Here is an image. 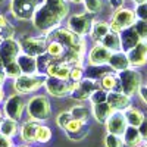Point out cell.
Returning <instances> with one entry per match:
<instances>
[{
	"label": "cell",
	"mask_w": 147,
	"mask_h": 147,
	"mask_svg": "<svg viewBox=\"0 0 147 147\" xmlns=\"http://www.w3.org/2000/svg\"><path fill=\"white\" fill-rule=\"evenodd\" d=\"M68 5L65 0H44L32 15V22L37 30L46 34L53 31L68 15Z\"/></svg>",
	"instance_id": "1"
},
{
	"label": "cell",
	"mask_w": 147,
	"mask_h": 147,
	"mask_svg": "<svg viewBox=\"0 0 147 147\" xmlns=\"http://www.w3.org/2000/svg\"><path fill=\"white\" fill-rule=\"evenodd\" d=\"M27 112L32 121H46L52 113L50 102L46 96H34L27 103Z\"/></svg>",
	"instance_id": "2"
},
{
	"label": "cell",
	"mask_w": 147,
	"mask_h": 147,
	"mask_svg": "<svg viewBox=\"0 0 147 147\" xmlns=\"http://www.w3.org/2000/svg\"><path fill=\"white\" fill-rule=\"evenodd\" d=\"M118 78L121 82L122 93H125L129 97L138 93V88L141 87V74L137 69L128 68L125 71H121L118 72Z\"/></svg>",
	"instance_id": "3"
},
{
	"label": "cell",
	"mask_w": 147,
	"mask_h": 147,
	"mask_svg": "<svg viewBox=\"0 0 147 147\" xmlns=\"http://www.w3.org/2000/svg\"><path fill=\"white\" fill-rule=\"evenodd\" d=\"M46 80H47V75H40V74L25 75V74H22L18 78H15L13 87L21 94H28V93H34L38 88H41L46 84Z\"/></svg>",
	"instance_id": "4"
},
{
	"label": "cell",
	"mask_w": 147,
	"mask_h": 147,
	"mask_svg": "<svg viewBox=\"0 0 147 147\" xmlns=\"http://www.w3.org/2000/svg\"><path fill=\"white\" fill-rule=\"evenodd\" d=\"M41 5V0H10V12L16 19H32L34 12Z\"/></svg>",
	"instance_id": "5"
},
{
	"label": "cell",
	"mask_w": 147,
	"mask_h": 147,
	"mask_svg": "<svg viewBox=\"0 0 147 147\" xmlns=\"http://www.w3.org/2000/svg\"><path fill=\"white\" fill-rule=\"evenodd\" d=\"M136 21H137V18H136L134 10L121 7V9L115 10L112 19H110V22H109V27H110V31L112 32L119 34L122 30L132 27L134 24H136Z\"/></svg>",
	"instance_id": "6"
},
{
	"label": "cell",
	"mask_w": 147,
	"mask_h": 147,
	"mask_svg": "<svg viewBox=\"0 0 147 147\" xmlns=\"http://www.w3.org/2000/svg\"><path fill=\"white\" fill-rule=\"evenodd\" d=\"M78 82H72L69 80H62V78H55V77H47L44 87L47 93L55 97H66L71 96L72 90L77 87Z\"/></svg>",
	"instance_id": "7"
},
{
	"label": "cell",
	"mask_w": 147,
	"mask_h": 147,
	"mask_svg": "<svg viewBox=\"0 0 147 147\" xmlns=\"http://www.w3.org/2000/svg\"><path fill=\"white\" fill-rule=\"evenodd\" d=\"M93 16L91 13H77V15H72L68 21V28L75 32L80 37H84L91 32L93 28Z\"/></svg>",
	"instance_id": "8"
},
{
	"label": "cell",
	"mask_w": 147,
	"mask_h": 147,
	"mask_svg": "<svg viewBox=\"0 0 147 147\" xmlns=\"http://www.w3.org/2000/svg\"><path fill=\"white\" fill-rule=\"evenodd\" d=\"M22 53L31 56H40L47 52V38L46 37H25L21 41Z\"/></svg>",
	"instance_id": "9"
},
{
	"label": "cell",
	"mask_w": 147,
	"mask_h": 147,
	"mask_svg": "<svg viewBox=\"0 0 147 147\" xmlns=\"http://www.w3.org/2000/svg\"><path fill=\"white\" fill-rule=\"evenodd\" d=\"M21 53H22L21 43L16 41L13 37H12V38H5L3 43L0 44V56H2L5 65L16 60Z\"/></svg>",
	"instance_id": "10"
},
{
	"label": "cell",
	"mask_w": 147,
	"mask_h": 147,
	"mask_svg": "<svg viewBox=\"0 0 147 147\" xmlns=\"http://www.w3.org/2000/svg\"><path fill=\"white\" fill-rule=\"evenodd\" d=\"M97 90V81H93L90 78H82L78 84L77 87L72 90L71 93V97L75 100H80V102H84V100H90L91 94Z\"/></svg>",
	"instance_id": "11"
},
{
	"label": "cell",
	"mask_w": 147,
	"mask_h": 147,
	"mask_svg": "<svg viewBox=\"0 0 147 147\" xmlns=\"http://www.w3.org/2000/svg\"><path fill=\"white\" fill-rule=\"evenodd\" d=\"M106 124V129L107 132L110 134H115V136H121L125 132L127 127H128V122H127V118L124 115V112L121 110H115V112L107 118V121L105 122Z\"/></svg>",
	"instance_id": "12"
},
{
	"label": "cell",
	"mask_w": 147,
	"mask_h": 147,
	"mask_svg": "<svg viewBox=\"0 0 147 147\" xmlns=\"http://www.w3.org/2000/svg\"><path fill=\"white\" fill-rule=\"evenodd\" d=\"M5 115L9 119H13V121H19L22 116V110H24V100L21 99V96L13 94V96H9L6 102H5Z\"/></svg>",
	"instance_id": "13"
},
{
	"label": "cell",
	"mask_w": 147,
	"mask_h": 147,
	"mask_svg": "<svg viewBox=\"0 0 147 147\" xmlns=\"http://www.w3.org/2000/svg\"><path fill=\"white\" fill-rule=\"evenodd\" d=\"M131 68H140L147 63V40H141L134 49L127 53Z\"/></svg>",
	"instance_id": "14"
},
{
	"label": "cell",
	"mask_w": 147,
	"mask_h": 147,
	"mask_svg": "<svg viewBox=\"0 0 147 147\" xmlns=\"http://www.w3.org/2000/svg\"><path fill=\"white\" fill-rule=\"evenodd\" d=\"M112 52L107 50L103 44H96L87 55V62L88 65H106L109 62V57Z\"/></svg>",
	"instance_id": "15"
},
{
	"label": "cell",
	"mask_w": 147,
	"mask_h": 147,
	"mask_svg": "<svg viewBox=\"0 0 147 147\" xmlns=\"http://www.w3.org/2000/svg\"><path fill=\"white\" fill-rule=\"evenodd\" d=\"M119 38H121V50L125 52V53H128L131 49H134L141 41V38L138 37L137 31L134 30V27L122 30L119 32Z\"/></svg>",
	"instance_id": "16"
},
{
	"label": "cell",
	"mask_w": 147,
	"mask_h": 147,
	"mask_svg": "<svg viewBox=\"0 0 147 147\" xmlns=\"http://www.w3.org/2000/svg\"><path fill=\"white\" fill-rule=\"evenodd\" d=\"M107 103L113 107V110L124 112L131 107V97L122 91H109L107 93Z\"/></svg>",
	"instance_id": "17"
},
{
	"label": "cell",
	"mask_w": 147,
	"mask_h": 147,
	"mask_svg": "<svg viewBox=\"0 0 147 147\" xmlns=\"http://www.w3.org/2000/svg\"><path fill=\"white\" fill-rule=\"evenodd\" d=\"M16 62L21 68V72L25 75H35L38 74V68H37V57L27 55V53H21L16 59Z\"/></svg>",
	"instance_id": "18"
},
{
	"label": "cell",
	"mask_w": 147,
	"mask_h": 147,
	"mask_svg": "<svg viewBox=\"0 0 147 147\" xmlns=\"http://www.w3.org/2000/svg\"><path fill=\"white\" fill-rule=\"evenodd\" d=\"M68 137L71 140H81L87 136V127H85V122L84 121H80V119H71V122L66 125L65 128Z\"/></svg>",
	"instance_id": "19"
},
{
	"label": "cell",
	"mask_w": 147,
	"mask_h": 147,
	"mask_svg": "<svg viewBox=\"0 0 147 147\" xmlns=\"http://www.w3.org/2000/svg\"><path fill=\"white\" fill-rule=\"evenodd\" d=\"M109 66L112 68L115 72H121V71H125L128 68H131V63H129V59H128V55L125 52H113L109 57Z\"/></svg>",
	"instance_id": "20"
},
{
	"label": "cell",
	"mask_w": 147,
	"mask_h": 147,
	"mask_svg": "<svg viewBox=\"0 0 147 147\" xmlns=\"http://www.w3.org/2000/svg\"><path fill=\"white\" fill-rule=\"evenodd\" d=\"M115 71L109 66V63L106 65H88L87 69H84V74L85 77L93 80V81H100L103 80L106 75H109V74H113Z\"/></svg>",
	"instance_id": "21"
},
{
	"label": "cell",
	"mask_w": 147,
	"mask_h": 147,
	"mask_svg": "<svg viewBox=\"0 0 147 147\" xmlns=\"http://www.w3.org/2000/svg\"><path fill=\"white\" fill-rule=\"evenodd\" d=\"M37 121H27L24 122V125L21 127V138L22 141H25L27 144L37 143V129H38Z\"/></svg>",
	"instance_id": "22"
},
{
	"label": "cell",
	"mask_w": 147,
	"mask_h": 147,
	"mask_svg": "<svg viewBox=\"0 0 147 147\" xmlns=\"http://www.w3.org/2000/svg\"><path fill=\"white\" fill-rule=\"evenodd\" d=\"M47 77H55V78H62V80H69L71 74V66L65 62H53L47 68Z\"/></svg>",
	"instance_id": "23"
},
{
	"label": "cell",
	"mask_w": 147,
	"mask_h": 147,
	"mask_svg": "<svg viewBox=\"0 0 147 147\" xmlns=\"http://www.w3.org/2000/svg\"><path fill=\"white\" fill-rule=\"evenodd\" d=\"M122 140H124V144L128 147H137L143 143V138L140 136V131L137 127H131L128 125L125 132L122 134Z\"/></svg>",
	"instance_id": "24"
},
{
	"label": "cell",
	"mask_w": 147,
	"mask_h": 147,
	"mask_svg": "<svg viewBox=\"0 0 147 147\" xmlns=\"http://www.w3.org/2000/svg\"><path fill=\"white\" fill-rule=\"evenodd\" d=\"M115 112L113 107L110 106L107 102L105 103H99V105H93V116L97 122H100V124H103V122L107 121V118L110 116Z\"/></svg>",
	"instance_id": "25"
},
{
	"label": "cell",
	"mask_w": 147,
	"mask_h": 147,
	"mask_svg": "<svg viewBox=\"0 0 147 147\" xmlns=\"http://www.w3.org/2000/svg\"><path fill=\"white\" fill-rule=\"evenodd\" d=\"M100 88L106 90L107 93L109 91H122L121 90V82H119V78L116 75V72L109 74V75H106L103 80H100Z\"/></svg>",
	"instance_id": "26"
},
{
	"label": "cell",
	"mask_w": 147,
	"mask_h": 147,
	"mask_svg": "<svg viewBox=\"0 0 147 147\" xmlns=\"http://www.w3.org/2000/svg\"><path fill=\"white\" fill-rule=\"evenodd\" d=\"M100 44H103L107 50H110L112 53H113V52H119V50H121V38H119V34L110 31L107 35H105L103 38H102Z\"/></svg>",
	"instance_id": "27"
},
{
	"label": "cell",
	"mask_w": 147,
	"mask_h": 147,
	"mask_svg": "<svg viewBox=\"0 0 147 147\" xmlns=\"http://www.w3.org/2000/svg\"><path fill=\"white\" fill-rule=\"evenodd\" d=\"M124 115H125V118H127V122H128V125H131V127H140V124L143 122V119H144V113L141 112L140 109H137V107H128L127 110H124Z\"/></svg>",
	"instance_id": "28"
},
{
	"label": "cell",
	"mask_w": 147,
	"mask_h": 147,
	"mask_svg": "<svg viewBox=\"0 0 147 147\" xmlns=\"http://www.w3.org/2000/svg\"><path fill=\"white\" fill-rule=\"evenodd\" d=\"M0 132L3 134V136L12 138V137H15L16 134H18V124H16V121L13 119H3L2 122H0Z\"/></svg>",
	"instance_id": "29"
},
{
	"label": "cell",
	"mask_w": 147,
	"mask_h": 147,
	"mask_svg": "<svg viewBox=\"0 0 147 147\" xmlns=\"http://www.w3.org/2000/svg\"><path fill=\"white\" fill-rule=\"evenodd\" d=\"M110 32V27L109 24L106 22H94L93 24V28H91V37L96 41H102V38L105 35H107Z\"/></svg>",
	"instance_id": "30"
},
{
	"label": "cell",
	"mask_w": 147,
	"mask_h": 147,
	"mask_svg": "<svg viewBox=\"0 0 147 147\" xmlns=\"http://www.w3.org/2000/svg\"><path fill=\"white\" fill-rule=\"evenodd\" d=\"M53 62V57L49 55L47 52L37 56V68H38V74L44 75V72H47V68L50 66V63Z\"/></svg>",
	"instance_id": "31"
},
{
	"label": "cell",
	"mask_w": 147,
	"mask_h": 147,
	"mask_svg": "<svg viewBox=\"0 0 147 147\" xmlns=\"http://www.w3.org/2000/svg\"><path fill=\"white\" fill-rule=\"evenodd\" d=\"M69 112H71L74 119H80V121L87 122V119L90 118V110L85 106H74Z\"/></svg>",
	"instance_id": "32"
},
{
	"label": "cell",
	"mask_w": 147,
	"mask_h": 147,
	"mask_svg": "<svg viewBox=\"0 0 147 147\" xmlns=\"http://www.w3.org/2000/svg\"><path fill=\"white\" fill-rule=\"evenodd\" d=\"M3 72H5V75H6V77H9V78H18L19 75H22L21 68H19V65H18L16 60L6 63V65H5V68H3Z\"/></svg>",
	"instance_id": "33"
},
{
	"label": "cell",
	"mask_w": 147,
	"mask_h": 147,
	"mask_svg": "<svg viewBox=\"0 0 147 147\" xmlns=\"http://www.w3.org/2000/svg\"><path fill=\"white\" fill-rule=\"evenodd\" d=\"M52 140V129L47 125H38V129H37V143H49Z\"/></svg>",
	"instance_id": "34"
},
{
	"label": "cell",
	"mask_w": 147,
	"mask_h": 147,
	"mask_svg": "<svg viewBox=\"0 0 147 147\" xmlns=\"http://www.w3.org/2000/svg\"><path fill=\"white\" fill-rule=\"evenodd\" d=\"M124 140L121 136H115V134L107 132L105 136V147H124Z\"/></svg>",
	"instance_id": "35"
},
{
	"label": "cell",
	"mask_w": 147,
	"mask_h": 147,
	"mask_svg": "<svg viewBox=\"0 0 147 147\" xmlns=\"http://www.w3.org/2000/svg\"><path fill=\"white\" fill-rule=\"evenodd\" d=\"M90 102H91L93 105H99V103H105V102H107V91L103 90V88H97V90L91 94Z\"/></svg>",
	"instance_id": "36"
},
{
	"label": "cell",
	"mask_w": 147,
	"mask_h": 147,
	"mask_svg": "<svg viewBox=\"0 0 147 147\" xmlns=\"http://www.w3.org/2000/svg\"><path fill=\"white\" fill-rule=\"evenodd\" d=\"M85 9L88 13H99L102 10V0H84Z\"/></svg>",
	"instance_id": "37"
},
{
	"label": "cell",
	"mask_w": 147,
	"mask_h": 147,
	"mask_svg": "<svg viewBox=\"0 0 147 147\" xmlns=\"http://www.w3.org/2000/svg\"><path fill=\"white\" fill-rule=\"evenodd\" d=\"M84 69L82 66H72L71 68V74H69V81L72 82H80L84 78Z\"/></svg>",
	"instance_id": "38"
},
{
	"label": "cell",
	"mask_w": 147,
	"mask_h": 147,
	"mask_svg": "<svg viewBox=\"0 0 147 147\" xmlns=\"http://www.w3.org/2000/svg\"><path fill=\"white\" fill-rule=\"evenodd\" d=\"M134 13H136V18H137L138 21H143V22H146V24H147V3L136 5Z\"/></svg>",
	"instance_id": "39"
},
{
	"label": "cell",
	"mask_w": 147,
	"mask_h": 147,
	"mask_svg": "<svg viewBox=\"0 0 147 147\" xmlns=\"http://www.w3.org/2000/svg\"><path fill=\"white\" fill-rule=\"evenodd\" d=\"M132 27H134V30L137 31V34H138V37H140L141 40H147V24L146 22L137 19Z\"/></svg>",
	"instance_id": "40"
},
{
	"label": "cell",
	"mask_w": 147,
	"mask_h": 147,
	"mask_svg": "<svg viewBox=\"0 0 147 147\" xmlns=\"http://www.w3.org/2000/svg\"><path fill=\"white\" fill-rule=\"evenodd\" d=\"M71 119H72V115H71V112H62V113H59L57 115V118H56V124L60 127V128H66V125L71 122Z\"/></svg>",
	"instance_id": "41"
},
{
	"label": "cell",
	"mask_w": 147,
	"mask_h": 147,
	"mask_svg": "<svg viewBox=\"0 0 147 147\" xmlns=\"http://www.w3.org/2000/svg\"><path fill=\"white\" fill-rule=\"evenodd\" d=\"M138 131H140V136L143 138V143H147V116H144L143 122L138 127Z\"/></svg>",
	"instance_id": "42"
},
{
	"label": "cell",
	"mask_w": 147,
	"mask_h": 147,
	"mask_svg": "<svg viewBox=\"0 0 147 147\" xmlns=\"http://www.w3.org/2000/svg\"><path fill=\"white\" fill-rule=\"evenodd\" d=\"M0 147H13V143H12V138L3 136L0 132Z\"/></svg>",
	"instance_id": "43"
},
{
	"label": "cell",
	"mask_w": 147,
	"mask_h": 147,
	"mask_svg": "<svg viewBox=\"0 0 147 147\" xmlns=\"http://www.w3.org/2000/svg\"><path fill=\"white\" fill-rule=\"evenodd\" d=\"M138 96H140V99L147 105V85H141V87L138 88Z\"/></svg>",
	"instance_id": "44"
},
{
	"label": "cell",
	"mask_w": 147,
	"mask_h": 147,
	"mask_svg": "<svg viewBox=\"0 0 147 147\" xmlns=\"http://www.w3.org/2000/svg\"><path fill=\"white\" fill-rule=\"evenodd\" d=\"M109 3L115 10H118V9L122 7V5H124V0H109Z\"/></svg>",
	"instance_id": "45"
},
{
	"label": "cell",
	"mask_w": 147,
	"mask_h": 147,
	"mask_svg": "<svg viewBox=\"0 0 147 147\" xmlns=\"http://www.w3.org/2000/svg\"><path fill=\"white\" fill-rule=\"evenodd\" d=\"M7 25H9V22L6 21V18L3 15H0V31H2L3 28H6Z\"/></svg>",
	"instance_id": "46"
},
{
	"label": "cell",
	"mask_w": 147,
	"mask_h": 147,
	"mask_svg": "<svg viewBox=\"0 0 147 147\" xmlns=\"http://www.w3.org/2000/svg\"><path fill=\"white\" fill-rule=\"evenodd\" d=\"M5 78H6L5 72H3V71H0V85H2V84L5 82Z\"/></svg>",
	"instance_id": "47"
},
{
	"label": "cell",
	"mask_w": 147,
	"mask_h": 147,
	"mask_svg": "<svg viewBox=\"0 0 147 147\" xmlns=\"http://www.w3.org/2000/svg\"><path fill=\"white\" fill-rule=\"evenodd\" d=\"M3 68H5V62H3L2 56H0V71H3Z\"/></svg>",
	"instance_id": "48"
},
{
	"label": "cell",
	"mask_w": 147,
	"mask_h": 147,
	"mask_svg": "<svg viewBox=\"0 0 147 147\" xmlns=\"http://www.w3.org/2000/svg\"><path fill=\"white\" fill-rule=\"evenodd\" d=\"M136 5H140V3H147V0H132Z\"/></svg>",
	"instance_id": "49"
},
{
	"label": "cell",
	"mask_w": 147,
	"mask_h": 147,
	"mask_svg": "<svg viewBox=\"0 0 147 147\" xmlns=\"http://www.w3.org/2000/svg\"><path fill=\"white\" fill-rule=\"evenodd\" d=\"M3 96H5V94H3V88H2V85H0V102L3 100Z\"/></svg>",
	"instance_id": "50"
},
{
	"label": "cell",
	"mask_w": 147,
	"mask_h": 147,
	"mask_svg": "<svg viewBox=\"0 0 147 147\" xmlns=\"http://www.w3.org/2000/svg\"><path fill=\"white\" fill-rule=\"evenodd\" d=\"M69 2H72V3H81V2H84V0H69Z\"/></svg>",
	"instance_id": "51"
},
{
	"label": "cell",
	"mask_w": 147,
	"mask_h": 147,
	"mask_svg": "<svg viewBox=\"0 0 147 147\" xmlns=\"http://www.w3.org/2000/svg\"><path fill=\"white\" fill-rule=\"evenodd\" d=\"M3 40H5V37L2 35V32H0V44H2V43H3Z\"/></svg>",
	"instance_id": "52"
},
{
	"label": "cell",
	"mask_w": 147,
	"mask_h": 147,
	"mask_svg": "<svg viewBox=\"0 0 147 147\" xmlns=\"http://www.w3.org/2000/svg\"><path fill=\"white\" fill-rule=\"evenodd\" d=\"M137 147H147V143H143V144H140V146H137Z\"/></svg>",
	"instance_id": "53"
},
{
	"label": "cell",
	"mask_w": 147,
	"mask_h": 147,
	"mask_svg": "<svg viewBox=\"0 0 147 147\" xmlns=\"http://www.w3.org/2000/svg\"><path fill=\"white\" fill-rule=\"evenodd\" d=\"M2 118H3V112H2V110H0V122H2V121H3Z\"/></svg>",
	"instance_id": "54"
},
{
	"label": "cell",
	"mask_w": 147,
	"mask_h": 147,
	"mask_svg": "<svg viewBox=\"0 0 147 147\" xmlns=\"http://www.w3.org/2000/svg\"><path fill=\"white\" fill-rule=\"evenodd\" d=\"M15 147H30V146H24V144H22V146H15Z\"/></svg>",
	"instance_id": "55"
},
{
	"label": "cell",
	"mask_w": 147,
	"mask_h": 147,
	"mask_svg": "<svg viewBox=\"0 0 147 147\" xmlns=\"http://www.w3.org/2000/svg\"><path fill=\"white\" fill-rule=\"evenodd\" d=\"M3 2H5V0H0V3H3Z\"/></svg>",
	"instance_id": "56"
}]
</instances>
